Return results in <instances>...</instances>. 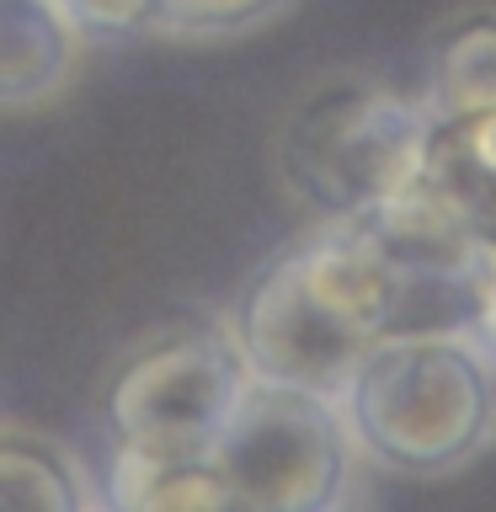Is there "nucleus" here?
Segmentation results:
<instances>
[{
	"mask_svg": "<svg viewBox=\"0 0 496 512\" xmlns=\"http://www.w3.org/2000/svg\"><path fill=\"white\" fill-rule=\"evenodd\" d=\"M59 11L80 27V38H134L150 32L155 22V0H59Z\"/></svg>",
	"mask_w": 496,
	"mask_h": 512,
	"instance_id": "11",
	"label": "nucleus"
},
{
	"mask_svg": "<svg viewBox=\"0 0 496 512\" xmlns=\"http://www.w3.org/2000/svg\"><path fill=\"white\" fill-rule=\"evenodd\" d=\"M342 411L379 470H464L496 438V363L470 331H384L358 363Z\"/></svg>",
	"mask_w": 496,
	"mask_h": 512,
	"instance_id": "2",
	"label": "nucleus"
},
{
	"mask_svg": "<svg viewBox=\"0 0 496 512\" xmlns=\"http://www.w3.org/2000/svg\"><path fill=\"white\" fill-rule=\"evenodd\" d=\"M470 336L480 347L491 352V363H496V240L486 251H480V262H475V272H470Z\"/></svg>",
	"mask_w": 496,
	"mask_h": 512,
	"instance_id": "12",
	"label": "nucleus"
},
{
	"mask_svg": "<svg viewBox=\"0 0 496 512\" xmlns=\"http://www.w3.org/2000/svg\"><path fill=\"white\" fill-rule=\"evenodd\" d=\"M0 512H96V502L70 448L38 427L0 422Z\"/></svg>",
	"mask_w": 496,
	"mask_h": 512,
	"instance_id": "7",
	"label": "nucleus"
},
{
	"mask_svg": "<svg viewBox=\"0 0 496 512\" xmlns=\"http://www.w3.org/2000/svg\"><path fill=\"white\" fill-rule=\"evenodd\" d=\"M406 288L368 224H320L251 278L235 342L256 379L342 400L368 347L395 331Z\"/></svg>",
	"mask_w": 496,
	"mask_h": 512,
	"instance_id": "1",
	"label": "nucleus"
},
{
	"mask_svg": "<svg viewBox=\"0 0 496 512\" xmlns=\"http://www.w3.org/2000/svg\"><path fill=\"white\" fill-rule=\"evenodd\" d=\"M358 454L342 400L251 379L214 464L240 486L251 512H347Z\"/></svg>",
	"mask_w": 496,
	"mask_h": 512,
	"instance_id": "4",
	"label": "nucleus"
},
{
	"mask_svg": "<svg viewBox=\"0 0 496 512\" xmlns=\"http://www.w3.org/2000/svg\"><path fill=\"white\" fill-rule=\"evenodd\" d=\"M251 379L230 331L192 326L160 336L139 347L112 384L118 448L139 459H214Z\"/></svg>",
	"mask_w": 496,
	"mask_h": 512,
	"instance_id": "5",
	"label": "nucleus"
},
{
	"mask_svg": "<svg viewBox=\"0 0 496 512\" xmlns=\"http://www.w3.org/2000/svg\"><path fill=\"white\" fill-rule=\"evenodd\" d=\"M422 102L432 123H464L496 112V16H464L438 43Z\"/></svg>",
	"mask_w": 496,
	"mask_h": 512,
	"instance_id": "9",
	"label": "nucleus"
},
{
	"mask_svg": "<svg viewBox=\"0 0 496 512\" xmlns=\"http://www.w3.org/2000/svg\"><path fill=\"white\" fill-rule=\"evenodd\" d=\"M432 128L427 102L395 86H326L283 123V187L320 224L368 219L422 176Z\"/></svg>",
	"mask_w": 496,
	"mask_h": 512,
	"instance_id": "3",
	"label": "nucleus"
},
{
	"mask_svg": "<svg viewBox=\"0 0 496 512\" xmlns=\"http://www.w3.org/2000/svg\"><path fill=\"white\" fill-rule=\"evenodd\" d=\"M80 27L59 0H0V112H38L70 91L80 70Z\"/></svg>",
	"mask_w": 496,
	"mask_h": 512,
	"instance_id": "6",
	"label": "nucleus"
},
{
	"mask_svg": "<svg viewBox=\"0 0 496 512\" xmlns=\"http://www.w3.org/2000/svg\"><path fill=\"white\" fill-rule=\"evenodd\" d=\"M454 128H459V139H464V150H470L475 171L486 176V187H491V198H496V112L464 118V123H454Z\"/></svg>",
	"mask_w": 496,
	"mask_h": 512,
	"instance_id": "13",
	"label": "nucleus"
},
{
	"mask_svg": "<svg viewBox=\"0 0 496 512\" xmlns=\"http://www.w3.org/2000/svg\"><path fill=\"white\" fill-rule=\"evenodd\" d=\"M278 6H288V0H155L150 32L187 38V43L235 38V32H251L256 22H267Z\"/></svg>",
	"mask_w": 496,
	"mask_h": 512,
	"instance_id": "10",
	"label": "nucleus"
},
{
	"mask_svg": "<svg viewBox=\"0 0 496 512\" xmlns=\"http://www.w3.org/2000/svg\"><path fill=\"white\" fill-rule=\"evenodd\" d=\"M118 512H251L240 486L214 459H139L118 448L112 470Z\"/></svg>",
	"mask_w": 496,
	"mask_h": 512,
	"instance_id": "8",
	"label": "nucleus"
}]
</instances>
